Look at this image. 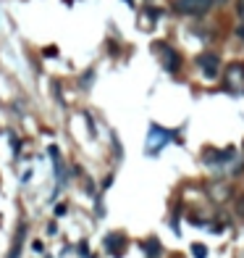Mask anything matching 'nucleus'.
Returning a JSON list of instances; mask_svg holds the SVG:
<instances>
[{"mask_svg": "<svg viewBox=\"0 0 244 258\" xmlns=\"http://www.w3.org/2000/svg\"><path fill=\"white\" fill-rule=\"evenodd\" d=\"M202 158L208 163H226V161H234V158H236V150L234 148H226V150H220V153H216V150H208Z\"/></svg>", "mask_w": 244, "mask_h": 258, "instance_id": "nucleus-7", "label": "nucleus"}, {"mask_svg": "<svg viewBox=\"0 0 244 258\" xmlns=\"http://www.w3.org/2000/svg\"><path fill=\"white\" fill-rule=\"evenodd\" d=\"M236 32H239V37H242V40H244V24H242L239 29H236Z\"/></svg>", "mask_w": 244, "mask_h": 258, "instance_id": "nucleus-14", "label": "nucleus"}, {"mask_svg": "<svg viewBox=\"0 0 244 258\" xmlns=\"http://www.w3.org/2000/svg\"><path fill=\"white\" fill-rule=\"evenodd\" d=\"M155 50L160 53V61H163V69H165V71L176 74V71L181 69V56L171 48L168 42H155Z\"/></svg>", "mask_w": 244, "mask_h": 258, "instance_id": "nucleus-4", "label": "nucleus"}, {"mask_svg": "<svg viewBox=\"0 0 244 258\" xmlns=\"http://www.w3.org/2000/svg\"><path fill=\"white\" fill-rule=\"evenodd\" d=\"M192 256L194 258H208V248H205L202 242H194V245H192Z\"/></svg>", "mask_w": 244, "mask_h": 258, "instance_id": "nucleus-10", "label": "nucleus"}, {"mask_svg": "<svg viewBox=\"0 0 244 258\" xmlns=\"http://www.w3.org/2000/svg\"><path fill=\"white\" fill-rule=\"evenodd\" d=\"M142 248H144V253H147V258H158V253H160V242L155 237H150L147 242H142Z\"/></svg>", "mask_w": 244, "mask_h": 258, "instance_id": "nucleus-9", "label": "nucleus"}, {"mask_svg": "<svg viewBox=\"0 0 244 258\" xmlns=\"http://www.w3.org/2000/svg\"><path fill=\"white\" fill-rule=\"evenodd\" d=\"M226 90L231 95H244V64H228Z\"/></svg>", "mask_w": 244, "mask_h": 258, "instance_id": "nucleus-3", "label": "nucleus"}, {"mask_svg": "<svg viewBox=\"0 0 244 258\" xmlns=\"http://www.w3.org/2000/svg\"><path fill=\"white\" fill-rule=\"evenodd\" d=\"M242 216H244V198H242Z\"/></svg>", "mask_w": 244, "mask_h": 258, "instance_id": "nucleus-16", "label": "nucleus"}, {"mask_svg": "<svg viewBox=\"0 0 244 258\" xmlns=\"http://www.w3.org/2000/svg\"><path fill=\"white\" fill-rule=\"evenodd\" d=\"M124 3H126V5H132V8H134V0H124Z\"/></svg>", "mask_w": 244, "mask_h": 258, "instance_id": "nucleus-15", "label": "nucleus"}, {"mask_svg": "<svg viewBox=\"0 0 244 258\" xmlns=\"http://www.w3.org/2000/svg\"><path fill=\"white\" fill-rule=\"evenodd\" d=\"M213 5H216V0H173V8L184 16H202Z\"/></svg>", "mask_w": 244, "mask_h": 258, "instance_id": "nucleus-2", "label": "nucleus"}, {"mask_svg": "<svg viewBox=\"0 0 244 258\" xmlns=\"http://www.w3.org/2000/svg\"><path fill=\"white\" fill-rule=\"evenodd\" d=\"M197 66H200V71L208 79H216L218 71H220V58L216 56V53H202V56L197 58Z\"/></svg>", "mask_w": 244, "mask_h": 258, "instance_id": "nucleus-5", "label": "nucleus"}, {"mask_svg": "<svg viewBox=\"0 0 244 258\" xmlns=\"http://www.w3.org/2000/svg\"><path fill=\"white\" fill-rule=\"evenodd\" d=\"M105 250H108L110 256L121 258V256H124V250H126V237H124L121 232L108 234V237H105Z\"/></svg>", "mask_w": 244, "mask_h": 258, "instance_id": "nucleus-6", "label": "nucleus"}, {"mask_svg": "<svg viewBox=\"0 0 244 258\" xmlns=\"http://www.w3.org/2000/svg\"><path fill=\"white\" fill-rule=\"evenodd\" d=\"M239 16L244 19V0H239Z\"/></svg>", "mask_w": 244, "mask_h": 258, "instance_id": "nucleus-13", "label": "nucleus"}, {"mask_svg": "<svg viewBox=\"0 0 244 258\" xmlns=\"http://www.w3.org/2000/svg\"><path fill=\"white\" fill-rule=\"evenodd\" d=\"M32 248L37 250V253H42V242H40V240H34V242H32Z\"/></svg>", "mask_w": 244, "mask_h": 258, "instance_id": "nucleus-11", "label": "nucleus"}, {"mask_svg": "<svg viewBox=\"0 0 244 258\" xmlns=\"http://www.w3.org/2000/svg\"><path fill=\"white\" fill-rule=\"evenodd\" d=\"M55 216H66V206H58L55 208Z\"/></svg>", "mask_w": 244, "mask_h": 258, "instance_id": "nucleus-12", "label": "nucleus"}, {"mask_svg": "<svg viewBox=\"0 0 244 258\" xmlns=\"http://www.w3.org/2000/svg\"><path fill=\"white\" fill-rule=\"evenodd\" d=\"M24 240H27V224H19V229H16V237H13V245H11L8 258H21V250H24Z\"/></svg>", "mask_w": 244, "mask_h": 258, "instance_id": "nucleus-8", "label": "nucleus"}, {"mask_svg": "<svg viewBox=\"0 0 244 258\" xmlns=\"http://www.w3.org/2000/svg\"><path fill=\"white\" fill-rule=\"evenodd\" d=\"M171 137H173V132L171 129H163L160 124H150V132H147V156H158L160 150H163L165 145L171 142Z\"/></svg>", "mask_w": 244, "mask_h": 258, "instance_id": "nucleus-1", "label": "nucleus"}]
</instances>
